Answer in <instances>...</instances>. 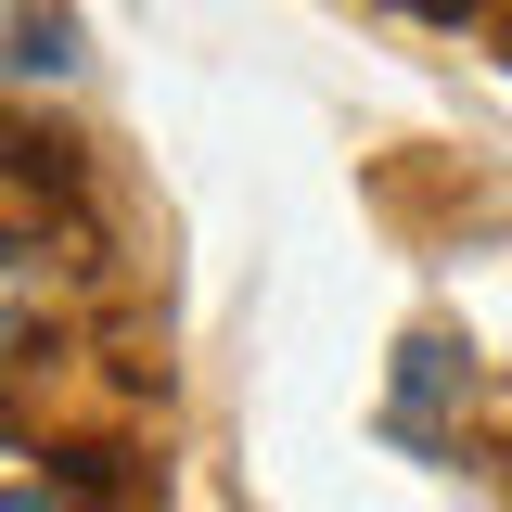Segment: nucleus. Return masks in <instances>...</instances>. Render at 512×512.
<instances>
[{
    "mask_svg": "<svg viewBox=\"0 0 512 512\" xmlns=\"http://www.w3.org/2000/svg\"><path fill=\"white\" fill-rule=\"evenodd\" d=\"M64 77H77V13L0 0V90H64Z\"/></svg>",
    "mask_w": 512,
    "mask_h": 512,
    "instance_id": "nucleus-1",
    "label": "nucleus"
},
{
    "mask_svg": "<svg viewBox=\"0 0 512 512\" xmlns=\"http://www.w3.org/2000/svg\"><path fill=\"white\" fill-rule=\"evenodd\" d=\"M423 13H448V26H461V13H487V0H423Z\"/></svg>",
    "mask_w": 512,
    "mask_h": 512,
    "instance_id": "nucleus-4",
    "label": "nucleus"
},
{
    "mask_svg": "<svg viewBox=\"0 0 512 512\" xmlns=\"http://www.w3.org/2000/svg\"><path fill=\"white\" fill-rule=\"evenodd\" d=\"M0 512H77L64 487H0Z\"/></svg>",
    "mask_w": 512,
    "mask_h": 512,
    "instance_id": "nucleus-3",
    "label": "nucleus"
},
{
    "mask_svg": "<svg viewBox=\"0 0 512 512\" xmlns=\"http://www.w3.org/2000/svg\"><path fill=\"white\" fill-rule=\"evenodd\" d=\"M13 333H26V282H13V256H0V359H13Z\"/></svg>",
    "mask_w": 512,
    "mask_h": 512,
    "instance_id": "nucleus-2",
    "label": "nucleus"
}]
</instances>
